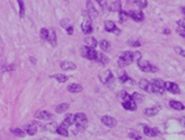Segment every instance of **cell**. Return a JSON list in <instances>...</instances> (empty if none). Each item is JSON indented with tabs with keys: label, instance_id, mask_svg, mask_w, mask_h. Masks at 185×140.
I'll return each instance as SVG.
<instances>
[{
	"label": "cell",
	"instance_id": "6da1fadb",
	"mask_svg": "<svg viewBox=\"0 0 185 140\" xmlns=\"http://www.w3.org/2000/svg\"><path fill=\"white\" fill-rule=\"evenodd\" d=\"M87 123H88V119H87V116L85 113L78 112L75 115V125L77 127L78 131L85 130V128L87 127Z\"/></svg>",
	"mask_w": 185,
	"mask_h": 140
},
{
	"label": "cell",
	"instance_id": "7a4b0ae2",
	"mask_svg": "<svg viewBox=\"0 0 185 140\" xmlns=\"http://www.w3.org/2000/svg\"><path fill=\"white\" fill-rule=\"evenodd\" d=\"M137 66L138 68L142 70V71H145V72H156L158 71V68L156 66L152 65V63L147 61V60H138L137 61Z\"/></svg>",
	"mask_w": 185,
	"mask_h": 140
},
{
	"label": "cell",
	"instance_id": "3957f363",
	"mask_svg": "<svg viewBox=\"0 0 185 140\" xmlns=\"http://www.w3.org/2000/svg\"><path fill=\"white\" fill-rule=\"evenodd\" d=\"M81 57L86 58V59L95 60V61H96V58H97V51H96L95 49H92V48L87 47V46L81 47Z\"/></svg>",
	"mask_w": 185,
	"mask_h": 140
},
{
	"label": "cell",
	"instance_id": "277c9868",
	"mask_svg": "<svg viewBox=\"0 0 185 140\" xmlns=\"http://www.w3.org/2000/svg\"><path fill=\"white\" fill-rule=\"evenodd\" d=\"M85 16V19L81 22V30L85 35H90L92 32V21H90V17L87 15V12L84 13Z\"/></svg>",
	"mask_w": 185,
	"mask_h": 140
},
{
	"label": "cell",
	"instance_id": "5b68a950",
	"mask_svg": "<svg viewBox=\"0 0 185 140\" xmlns=\"http://www.w3.org/2000/svg\"><path fill=\"white\" fill-rule=\"evenodd\" d=\"M99 80L102 84L105 85H111L114 81V76L111 70H105V71L99 74Z\"/></svg>",
	"mask_w": 185,
	"mask_h": 140
},
{
	"label": "cell",
	"instance_id": "8992f818",
	"mask_svg": "<svg viewBox=\"0 0 185 140\" xmlns=\"http://www.w3.org/2000/svg\"><path fill=\"white\" fill-rule=\"evenodd\" d=\"M86 8H87L86 9L87 15L89 16L90 18H97L98 17V11L96 10L92 0H87L86 1Z\"/></svg>",
	"mask_w": 185,
	"mask_h": 140
},
{
	"label": "cell",
	"instance_id": "52a82bcc",
	"mask_svg": "<svg viewBox=\"0 0 185 140\" xmlns=\"http://www.w3.org/2000/svg\"><path fill=\"white\" fill-rule=\"evenodd\" d=\"M104 28L106 31L108 32H114L115 35H120V30L117 28V26L115 25V22L112 20H106L104 22Z\"/></svg>",
	"mask_w": 185,
	"mask_h": 140
},
{
	"label": "cell",
	"instance_id": "ba28073f",
	"mask_svg": "<svg viewBox=\"0 0 185 140\" xmlns=\"http://www.w3.org/2000/svg\"><path fill=\"white\" fill-rule=\"evenodd\" d=\"M127 15H128L129 18H132L135 21H143L144 20V13L142 12V10H128L127 11Z\"/></svg>",
	"mask_w": 185,
	"mask_h": 140
},
{
	"label": "cell",
	"instance_id": "9c48e42d",
	"mask_svg": "<svg viewBox=\"0 0 185 140\" xmlns=\"http://www.w3.org/2000/svg\"><path fill=\"white\" fill-rule=\"evenodd\" d=\"M165 90L171 93H174V95H177V93H181L179 86H177L175 82H171V81L165 82Z\"/></svg>",
	"mask_w": 185,
	"mask_h": 140
},
{
	"label": "cell",
	"instance_id": "30bf717a",
	"mask_svg": "<svg viewBox=\"0 0 185 140\" xmlns=\"http://www.w3.org/2000/svg\"><path fill=\"white\" fill-rule=\"evenodd\" d=\"M38 131V123L37 122H31L30 125L25 127V132L29 136H35Z\"/></svg>",
	"mask_w": 185,
	"mask_h": 140
},
{
	"label": "cell",
	"instance_id": "8fae6325",
	"mask_svg": "<svg viewBox=\"0 0 185 140\" xmlns=\"http://www.w3.org/2000/svg\"><path fill=\"white\" fill-rule=\"evenodd\" d=\"M74 123H75V115L74 113H68V115L64 118V120L61 121L60 125L66 127V128H69V127L73 126Z\"/></svg>",
	"mask_w": 185,
	"mask_h": 140
},
{
	"label": "cell",
	"instance_id": "7c38bea8",
	"mask_svg": "<svg viewBox=\"0 0 185 140\" xmlns=\"http://www.w3.org/2000/svg\"><path fill=\"white\" fill-rule=\"evenodd\" d=\"M102 122L105 126L109 127V128H113V127H115V126L117 125V120L111 116H103L102 117Z\"/></svg>",
	"mask_w": 185,
	"mask_h": 140
},
{
	"label": "cell",
	"instance_id": "4fadbf2b",
	"mask_svg": "<svg viewBox=\"0 0 185 140\" xmlns=\"http://www.w3.org/2000/svg\"><path fill=\"white\" fill-rule=\"evenodd\" d=\"M35 117H36V119H39V120H49L53 118V115H51L50 112H48V111L39 110L35 113Z\"/></svg>",
	"mask_w": 185,
	"mask_h": 140
},
{
	"label": "cell",
	"instance_id": "5bb4252c",
	"mask_svg": "<svg viewBox=\"0 0 185 140\" xmlns=\"http://www.w3.org/2000/svg\"><path fill=\"white\" fill-rule=\"evenodd\" d=\"M60 68L63 70H75L77 68L76 63H74L73 61H69V60H63L60 62Z\"/></svg>",
	"mask_w": 185,
	"mask_h": 140
},
{
	"label": "cell",
	"instance_id": "9a60e30c",
	"mask_svg": "<svg viewBox=\"0 0 185 140\" xmlns=\"http://www.w3.org/2000/svg\"><path fill=\"white\" fill-rule=\"evenodd\" d=\"M123 107H124V109H126V110H129V111H134L137 109V104L133 100V99H131V100H127V101H123L122 102Z\"/></svg>",
	"mask_w": 185,
	"mask_h": 140
},
{
	"label": "cell",
	"instance_id": "2e32d148",
	"mask_svg": "<svg viewBox=\"0 0 185 140\" xmlns=\"http://www.w3.org/2000/svg\"><path fill=\"white\" fill-rule=\"evenodd\" d=\"M67 90H68L69 93H81L83 91V86L79 84H70L68 87H67Z\"/></svg>",
	"mask_w": 185,
	"mask_h": 140
},
{
	"label": "cell",
	"instance_id": "e0dca14e",
	"mask_svg": "<svg viewBox=\"0 0 185 140\" xmlns=\"http://www.w3.org/2000/svg\"><path fill=\"white\" fill-rule=\"evenodd\" d=\"M159 109H161V108L158 107V106H155V107H151V108H146V109L144 110V113H145L147 117L156 116V115L159 112Z\"/></svg>",
	"mask_w": 185,
	"mask_h": 140
},
{
	"label": "cell",
	"instance_id": "ac0fdd59",
	"mask_svg": "<svg viewBox=\"0 0 185 140\" xmlns=\"http://www.w3.org/2000/svg\"><path fill=\"white\" fill-rule=\"evenodd\" d=\"M143 132L147 137H156L158 134V130L155 128H149V127H144Z\"/></svg>",
	"mask_w": 185,
	"mask_h": 140
},
{
	"label": "cell",
	"instance_id": "d6986e66",
	"mask_svg": "<svg viewBox=\"0 0 185 140\" xmlns=\"http://www.w3.org/2000/svg\"><path fill=\"white\" fill-rule=\"evenodd\" d=\"M85 44H86L85 46H87V47H89V48H92V49H95V48L97 47V45H98V42L96 41V39L92 36L87 37V38L85 39Z\"/></svg>",
	"mask_w": 185,
	"mask_h": 140
},
{
	"label": "cell",
	"instance_id": "ffe728a7",
	"mask_svg": "<svg viewBox=\"0 0 185 140\" xmlns=\"http://www.w3.org/2000/svg\"><path fill=\"white\" fill-rule=\"evenodd\" d=\"M109 10L111 11H118L120 12L122 10V3H120V0H115L114 2H112L109 5Z\"/></svg>",
	"mask_w": 185,
	"mask_h": 140
},
{
	"label": "cell",
	"instance_id": "44dd1931",
	"mask_svg": "<svg viewBox=\"0 0 185 140\" xmlns=\"http://www.w3.org/2000/svg\"><path fill=\"white\" fill-rule=\"evenodd\" d=\"M140 88L144 91H146V93H149V88H151V82L147 81L146 79H140V84H138Z\"/></svg>",
	"mask_w": 185,
	"mask_h": 140
},
{
	"label": "cell",
	"instance_id": "7402d4cb",
	"mask_svg": "<svg viewBox=\"0 0 185 140\" xmlns=\"http://www.w3.org/2000/svg\"><path fill=\"white\" fill-rule=\"evenodd\" d=\"M48 42H49L53 47H56L57 46V35H56V32H55V30H50V31H49Z\"/></svg>",
	"mask_w": 185,
	"mask_h": 140
},
{
	"label": "cell",
	"instance_id": "603a6c76",
	"mask_svg": "<svg viewBox=\"0 0 185 140\" xmlns=\"http://www.w3.org/2000/svg\"><path fill=\"white\" fill-rule=\"evenodd\" d=\"M170 106L173 108V109H175V110H184V109H185L184 104H183L182 102L176 101V100H171Z\"/></svg>",
	"mask_w": 185,
	"mask_h": 140
},
{
	"label": "cell",
	"instance_id": "cb8c5ba5",
	"mask_svg": "<svg viewBox=\"0 0 185 140\" xmlns=\"http://www.w3.org/2000/svg\"><path fill=\"white\" fill-rule=\"evenodd\" d=\"M96 61H98L99 63H102V65H107L109 59H108L107 57L105 56L103 52H97V58H96Z\"/></svg>",
	"mask_w": 185,
	"mask_h": 140
},
{
	"label": "cell",
	"instance_id": "d4e9b609",
	"mask_svg": "<svg viewBox=\"0 0 185 140\" xmlns=\"http://www.w3.org/2000/svg\"><path fill=\"white\" fill-rule=\"evenodd\" d=\"M120 81L122 82V84H134V81L132 80L131 78L128 77V76L126 75V72L122 71L120 72Z\"/></svg>",
	"mask_w": 185,
	"mask_h": 140
},
{
	"label": "cell",
	"instance_id": "484cf974",
	"mask_svg": "<svg viewBox=\"0 0 185 140\" xmlns=\"http://www.w3.org/2000/svg\"><path fill=\"white\" fill-rule=\"evenodd\" d=\"M98 46L100 47V49H102L103 51L111 50V42L105 40V39H103V40H100V41L98 42Z\"/></svg>",
	"mask_w": 185,
	"mask_h": 140
},
{
	"label": "cell",
	"instance_id": "4316f807",
	"mask_svg": "<svg viewBox=\"0 0 185 140\" xmlns=\"http://www.w3.org/2000/svg\"><path fill=\"white\" fill-rule=\"evenodd\" d=\"M166 90L165 89H162L159 87L155 86L154 84H151V88H149V93H158V95H163Z\"/></svg>",
	"mask_w": 185,
	"mask_h": 140
},
{
	"label": "cell",
	"instance_id": "83f0119b",
	"mask_svg": "<svg viewBox=\"0 0 185 140\" xmlns=\"http://www.w3.org/2000/svg\"><path fill=\"white\" fill-rule=\"evenodd\" d=\"M56 132L60 136H63V137H68V128H66L64 126H58V128H57Z\"/></svg>",
	"mask_w": 185,
	"mask_h": 140
},
{
	"label": "cell",
	"instance_id": "f1b7e54d",
	"mask_svg": "<svg viewBox=\"0 0 185 140\" xmlns=\"http://www.w3.org/2000/svg\"><path fill=\"white\" fill-rule=\"evenodd\" d=\"M17 2H18V6H19V17H20V18H24L25 12H26L24 0H17Z\"/></svg>",
	"mask_w": 185,
	"mask_h": 140
},
{
	"label": "cell",
	"instance_id": "f546056e",
	"mask_svg": "<svg viewBox=\"0 0 185 140\" xmlns=\"http://www.w3.org/2000/svg\"><path fill=\"white\" fill-rule=\"evenodd\" d=\"M50 77L56 79L58 82H66V81L68 80V77L63 75V74H56V75H53V76H50Z\"/></svg>",
	"mask_w": 185,
	"mask_h": 140
},
{
	"label": "cell",
	"instance_id": "4dcf8cb0",
	"mask_svg": "<svg viewBox=\"0 0 185 140\" xmlns=\"http://www.w3.org/2000/svg\"><path fill=\"white\" fill-rule=\"evenodd\" d=\"M10 131H11L12 134H15V136H17V137H25L26 136V132H25L22 129L20 128H11L10 129Z\"/></svg>",
	"mask_w": 185,
	"mask_h": 140
},
{
	"label": "cell",
	"instance_id": "1f68e13d",
	"mask_svg": "<svg viewBox=\"0 0 185 140\" xmlns=\"http://www.w3.org/2000/svg\"><path fill=\"white\" fill-rule=\"evenodd\" d=\"M132 61L128 59H125V58H123V57H120V59H118V66H120V68H124L126 66L131 65Z\"/></svg>",
	"mask_w": 185,
	"mask_h": 140
},
{
	"label": "cell",
	"instance_id": "d6a6232c",
	"mask_svg": "<svg viewBox=\"0 0 185 140\" xmlns=\"http://www.w3.org/2000/svg\"><path fill=\"white\" fill-rule=\"evenodd\" d=\"M68 108L69 107H68V104H58V106H57L55 110H56L57 113H63V112H65V111L67 110Z\"/></svg>",
	"mask_w": 185,
	"mask_h": 140
},
{
	"label": "cell",
	"instance_id": "836d02e7",
	"mask_svg": "<svg viewBox=\"0 0 185 140\" xmlns=\"http://www.w3.org/2000/svg\"><path fill=\"white\" fill-rule=\"evenodd\" d=\"M120 97L123 101H127V100H131L132 99V95H129L126 90H122L120 93Z\"/></svg>",
	"mask_w": 185,
	"mask_h": 140
},
{
	"label": "cell",
	"instance_id": "e575fe53",
	"mask_svg": "<svg viewBox=\"0 0 185 140\" xmlns=\"http://www.w3.org/2000/svg\"><path fill=\"white\" fill-rule=\"evenodd\" d=\"M48 131H50V132H56L57 128H58V126H57L56 122H48L47 125L45 127Z\"/></svg>",
	"mask_w": 185,
	"mask_h": 140
},
{
	"label": "cell",
	"instance_id": "d590c367",
	"mask_svg": "<svg viewBox=\"0 0 185 140\" xmlns=\"http://www.w3.org/2000/svg\"><path fill=\"white\" fill-rule=\"evenodd\" d=\"M132 99L134 100L136 104H140V102L143 101L144 100V98H143V96L140 95V93H134L133 95H132Z\"/></svg>",
	"mask_w": 185,
	"mask_h": 140
},
{
	"label": "cell",
	"instance_id": "8d00e7d4",
	"mask_svg": "<svg viewBox=\"0 0 185 140\" xmlns=\"http://www.w3.org/2000/svg\"><path fill=\"white\" fill-rule=\"evenodd\" d=\"M134 3L140 9H144L147 7V0H134Z\"/></svg>",
	"mask_w": 185,
	"mask_h": 140
},
{
	"label": "cell",
	"instance_id": "74e56055",
	"mask_svg": "<svg viewBox=\"0 0 185 140\" xmlns=\"http://www.w3.org/2000/svg\"><path fill=\"white\" fill-rule=\"evenodd\" d=\"M40 37H41L42 40H47L48 41V38H49V31H48V29L41 28L40 29Z\"/></svg>",
	"mask_w": 185,
	"mask_h": 140
},
{
	"label": "cell",
	"instance_id": "f35d334b",
	"mask_svg": "<svg viewBox=\"0 0 185 140\" xmlns=\"http://www.w3.org/2000/svg\"><path fill=\"white\" fill-rule=\"evenodd\" d=\"M142 59V54L140 51H132V60L137 62L138 60Z\"/></svg>",
	"mask_w": 185,
	"mask_h": 140
},
{
	"label": "cell",
	"instance_id": "ab89813d",
	"mask_svg": "<svg viewBox=\"0 0 185 140\" xmlns=\"http://www.w3.org/2000/svg\"><path fill=\"white\" fill-rule=\"evenodd\" d=\"M127 19H128V15H127V11H125V10L122 9L120 11V22H125Z\"/></svg>",
	"mask_w": 185,
	"mask_h": 140
},
{
	"label": "cell",
	"instance_id": "60d3db41",
	"mask_svg": "<svg viewBox=\"0 0 185 140\" xmlns=\"http://www.w3.org/2000/svg\"><path fill=\"white\" fill-rule=\"evenodd\" d=\"M152 84H154L155 86L159 87V88H162V89H165V81H163L162 79H155Z\"/></svg>",
	"mask_w": 185,
	"mask_h": 140
},
{
	"label": "cell",
	"instance_id": "b9f144b4",
	"mask_svg": "<svg viewBox=\"0 0 185 140\" xmlns=\"http://www.w3.org/2000/svg\"><path fill=\"white\" fill-rule=\"evenodd\" d=\"M128 137L132 138V139H134V140H144L143 137H142L140 134H138L137 132H129Z\"/></svg>",
	"mask_w": 185,
	"mask_h": 140
},
{
	"label": "cell",
	"instance_id": "7bdbcfd3",
	"mask_svg": "<svg viewBox=\"0 0 185 140\" xmlns=\"http://www.w3.org/2000/svg\"><path fill=\"white\" fill-rule=\"evenodd\" d=\"M174 51H175V52H176L177 55H179V56L185 57V49H183V48H181V47H175V48H174Z\"/></svg>",
	"mask_w": 185,
	"mask_h": 140
},
{
	"label": "cell",
	"instance_id": "ee69618b",
	"mask_svg": "<svg viewBox=\"0 0 185 140\" xmlns=\"http://www.w3.org/2000/svg\"><path fill=\"white\" fill-rule=\"evenodd\" d=\"M176 32L179 33V36L181 37H183V38H185V29H183V28H177V29H176Z\"/></svg>",
	"mask_w": 185,
	"mask_h": 140
},
{
	"label": "cell",
	"instance_id": "f6af8a7d",
	"mask_svg": "<svg viewBox=\"0 0 185 140\" xmlns=\"http://www.w3.org/2000/svg\"><path fill=\"white\" fill-rule=\"evenodd\" d=\"M177 25H179V28H183V29H185V18H182L181 20L177 21Z\"/></svg>",
	"mask_w": 185,
	"mask_h": 140
},
{
	"label": "cell",
	"instance_id": "bcb514c9",
	"mask_svg": "<svg viewBox=\"0 0 185 140\" xmlns=\"http://www.w3.org/2000/svg\"><path fill=\"white\" fill-rule=\"evenodd\" d=\"M97 2H98V5L102 7V8H105L106 5H107V0H97Z\"/></svg>",
	"mask_w": 185,
	"mask_h": 140
},
{
	"label": "cell",
	"instance_id": "7dc6e473",
	"mask_svg": "<svg viewBox=\"0 0 185 140\" xmlns=\"http://www.w3.org/2000/svg\"><path fill=\"white\" fill-rule=\"evenodd\" d=\"M129 45H131L132 47H140V42L138 41V40H137V41L135 40V41H131V42H129Z\"/></svg>",
	"mask_w": 185,
	"mask_h": 140
},
{
	"label": "cell",
	"instance_id": "c3c4849f",
	"mask_svg": "<svg viewBox=\"0 0 185 140\" xmlns=\"http://www.w3.org/2000/svg\"><path fill=\"white\" fill-rule=\"evenodd\" d=\"M66 31L68 32V35H73V32H74V28H73V26H69L68 28H66Z\"/></svg>",
	"mask_w": 185,
	"mask_h": 140
},
{
	"label": "cell",
	"instance_id": "681fc988",
	"mask_svg": "<svg viewBox=\"0 0 185 140\" xmlns=\"http://www.w3.org/2000/svg\"><path fill=\"white\" fill-rule=\"evenodd\" d=\"M29 60H30V61H31V63H33V65H36V59H35L33 57H30Z\"/></svg>",
	"mask_w": 185,
	"mask_h": 140
},
{
	"label": "cell",
	"instance_id": "f907efd6",
	"mask_svg": "<svg viewBox=\"0 0 185 140\" xmlns=\"http://www.w3.org/2000/svg\"><path fill=\"white\" fill-rule=\"evenodd\" d=\"M163 32L166 33V35H170V33H171V30H170V29H164V30H163Z\"/></svg>",
	"mask_w": 185,
	"mask_h": 140
},
{
	"label": "cell",
	"instance_id": "816d5d0a",
	"mask_svg": "<svg viewBox=\"0 0 185 140\" xmlns=\"http://www.w3.org/2000/svg\"><path fill=\"white\" fill-rule=\"evenodd\" d=\"M182 12L185 15V7H183V8H182Z\"/></svg>",
	"mask_w": 185,
	"mask_h": 140
}]
</instances>
